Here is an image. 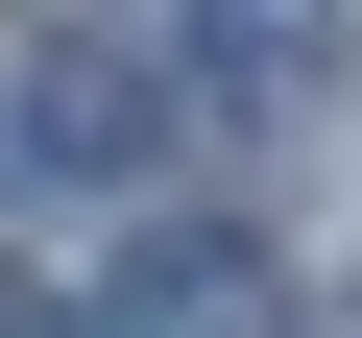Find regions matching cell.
Instances as JSON below:
<instances>
[{
	"label": "cell",
	"mask_w": 362,
	"mask_h": 338,
	"mask_svg": "<svg viewBox=\"0 0 362 338\" xmlns=\"http://www.w3.org/2000/svg\"><path fill=\"white\" fill-rule=\"evenodd\" d=\"M0 145H25V194H121V169L169 145V97H145V73H49V97L0 121Z\"/></svg>",
	"instance_id": "cell-1"
},
{
	"label": "cell",
	"mask_w": 362,
	"mask_h": 338,
	"mask_svg": "<svg viewBox=\"0 0 362 338\" xmlns=\"http://www.w3.org/2000/svg\"><path fill=\"white\" fill-rule=\"evenodd\" d=\"M194 49H218V97H290L314 73V0H194Z\"/></svg>",
	"instance_id": "cell-3"
},
{
	"label": "cell",
	"mask_w": 362,
	"mask_h": 338,
	"mask_svg": "<svg viewBox=\"0 0 362 338\" xmlns=\"http://www.w3.org/2000/svg\"><path fill=\"white\" fill-rule=\"evenodd\" d=\"M73 338H266V242H145L121 314H73Z\"/></svg>",
	"instance_id": "cell-2"
},
{
	"label": "cell",
	"mask_w": 362,
	"mask_h": 338,
	"mask_svg": "<svg viewBox=\"0 0 362 338\" xmlns=\"http://www.w3.org/2000/svg\"><path fill=\"white\" fill-rule=\"evenodd\" d=\"M0 338H73V290H49V266H0Z\"/></svg>",
	"instance_id": "cell-4"
}]
</instances>
